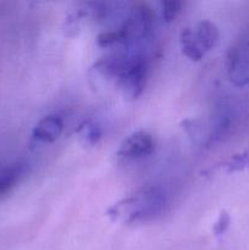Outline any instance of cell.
<instances>
[{
	"label": "cell",
	"mask_w": 249,
	"mask_h": 250,
	"mask_svg": "<svg viewBox=\"0 0 249 250\" xmlns=\"http://www.w3.org/2000/svg\"><path fill=\"white\" fill-rule=\"evenodd\" d=\"M182 10V2L181 1H161L160 2V11L161 17L166 23L175 21L176 17L180 15Z\"/></svg>",
	"instance_id": "8fae6325"
},
{
	"label": "cell",
	"mask_w": 249,
	"mask_h": 250,
	"mask_svg": "<svg viewBox=\"0 0 249 250\" xmlns=\"http://www.w3.org/2000/svg\"><path fill=\"white\" fill-rule=\"evenodd\" d=\"M229 225H231V217H229L228 212L222 211L221 214L217 217L216 222L214 225V229H212V232H214L215 237H221L226 233V231L228 229Z\"/></svg>",
	"instance_id": "7c38bea8"
},
{
	"label": "cell",
	"mask_w": 249,
	"mask_h": 250,
	"mask_svg": "<svg viewBox=\"0 0 249 250\" xmlns=\"http://www.w3.org/2000/svg\"><path fill=\"white\" fill-rule=\"evenodd\" d=\"M63 131V121L59 115L42 117L32 131V138L39 143L50 144L58 141Z\"/></svg>",
	"instance_id": "ba28073f"
},
{
	"label": "cell",
	"mask_w": 249,
	"mask_h": 250,
	"mask_svg": "<svg viewBox=\"0 0 249 250\" xmlns=\"http://www.w3.org/2000/svg\"><path fill=\"white\" fill-rule=\"evenodd\" d=\"M219 28L211 21H200L182 28L180 46L183 55L192 61H200L215 48L219 41Z\"/></svg>",
	"instance_id": "277c9868"
},
{
	"label": "cell",
	"mask_w": 249,
	"mask_h": 250,
	"mask_svg": "<svg viewBox=\"0 0 249 250\" xmlns=\"http://www.w3.org/2000/svg\"><path fill=\"white\" fill-rule=\"evenodd\" d=\"M28 173V165L15 163L0 168V200L6 198L24 180Z\"/></svg>",
	"instance_id": "9c48e42d"
},
{
	"label": "cell",
	"mask_w": 249,
	"mask_h": 250,
	"mask_svg": "<svg viewBox=\"0 0 249 250\" xmlns=\"http://www.w3.org/2000/svg\"><path fill=\"white\" fill-rule=\"evenodd\" d=\"M226 73L236 87L249 85V29H247L226 54Z\"/></svg>",
	"instance_id": "8992f818"
},
{
	"label": "cell",
	"mask_w": 249,
	"mask_h": 250,
	"mask_svg": "<svg viewBox=\"0 0 249 250\" xmlns=\"http://www.w3.org/2000/svg\"><path fill=\"white\" fill-rule=\"evenodd\" d=\"M78 136L85 146H95L103 137V128L98 122L85 121L78 129Z\"/></svg>",
	"instance_id": "30bf717a"
},
{
	"label": "cell",
	"mask_w": 249,
	"mask_h": 250,
	"mask_svg": "<svg viewBox=\"0 0 249 250\" xmlns=\"http://www.w3.org/2000/svg\"><path fill=\"white\" fill-rule=\"evenodd\" d=\"M112 2L88 1L76 5L65 19L63 29L67 36H76L90 24L104 22L114 14Z\"/></svg>",
	"instance_id": "5b68a950"
},
{
	"label": "cell",
	"mask_w": 249,
	"mask_h": 250,
	"mask_svg": "<svg viewBox=\"0 0 249 250\" xmlns=\"http://www.w3.org/2000/svg\"><path fill=\"white\" fill-rule=\"evenodd\" d=\"M156 142L153 134L146 131H137L127 136L117 149V156L124 160H139L151 155Z\"/></svg>",
	"instance_id": "52a82bcc"
},
{
	"label": "cell",
	"mask_w": 249,
	"mask_h": 250,
	"mask_svg": "<svg viewBox=\"0 0 249 250\" xmlns=\"http://www.w3.org/2000/svg\"><path fill=\"white\" fill-rule=\"evenodd\" d=\"M149 60L146 54L116 51L94 62L89 80L95 88H116L126 99L134 100L145 89Z\"/></svg>",
	"instance_id": "6da1fadb"
},
{
	"label": "cell",
	"mask_w": 249,
	"mask_h": 250,
	"mask_svg": "<svg viewBox=\"0 0 249 250\" xmlns=\"http://www.w3.org/2000/svg\"><path fill=\"white\" fill-rule=\"evenodd\" d=\"M167 207V195L159 186H144L117 200L106 210L114 224L133 226L159 219Z\"/></svg>",
	"instance_id": "3957f363"
},
{
	"label": "cell",
	"mask_w": 249,
	"mask_h": 250,
	"mask_svg": "<svg viewBox=\"0 0 249 250\" xmlns=\"http://www.w3.org/2000/svg\"><path fill=\"white\" fill-rule=\"evenodd\" d=\"M153 9L146 4H139L131 9L119 27L102 32L97 43L100 48H117L124 53L146 54L154 31Z\"/></svg>",
	"instance_id": "7a4b0ae2"
}]
</instances>
